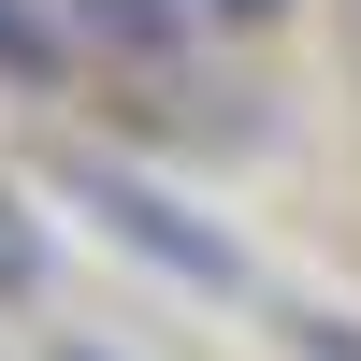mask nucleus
<instances>
[{
  "label": "nucleus",
  "mask_w": 361,
  "mask_h": 361,
  "mask_svg": "<svg viewBox=\"0 0 361 361\" xmlns=\"http://www.w3.org/2000/svg\"><path fill=\"white\" fill-rule=\"evenodd\" d=\"M58 188H73L87 217H102L116 246H130V260H159L173 289H217V304L246 289V246H231V231H202L173 188H145V173H116V159H58Z\"/></svg>",
  "instance_id": "f257e3e1"
},
{
  "label": "nucleus",
  "mask_w": 361,
  "mask_h": 361,
  "mask_svg": "<svg viewBox=\"0 0 361 361\" xmlns=\"http://www.w3.org/2000/svg\"><path fill=\"white\" fill-rule=\"evenodd\" d=\"M102 44H173V0H73Z\"/></svg>",
  "instance_id": "f03ea898"
},
{
  "label": "nucleus",
  "mask_w": 361,
  "mask_h": 361,
  "mask_svg": "<svg viewBox=\"0 0 361 361\" xmlns=\"http://www.w3.org/2000/svg\"><path fill=\"white\" fill-rule=\"evenodd\" d=\"M29 275H44V246H29V217H0V304H29Z\"/></svg>",
  "instance_id": "7ed1b4c3"
},
{
  "label": "nucleus",
  "mask_w": 361,
  "mask_h": 361,
  "mask_svg": "<svg viewBox=\"0 0 361 361\" xmlns=\"http://www.w3.org/2000/svg\"><path fill=\"white\" fill-rule=\"evenodd\" d=\"M0 58H15V73H44V58H58L44 29H29V0H0Z\"/></svg>",
  "instance_id": "20e7f679"
},
{
  "label": "nucleus",
  "mask_w": 361,
  "mask_h": 361,
  "mask_svg": "<svg viewBox=\"0 0 361 361\" xmlns=\"http://www.w3.org/2000/svg\"><path fill=\"white\" fill-rule=\"evenodd\" d=\"M202 15H217V29H260V15H289V0H202Z\"/></svg>",
  "instance_id": "39448f33"
},
{
  "label": "nucleus",
  "mask_w": 361,
  "mask_h": 361,
  "mask_svg": "<svg viewBox=\"0 0 361 361\" xmlns=\"http://www.w3.org/2000/svg\"><path fill=\"white\" fill-rule=\"evenodd\" d=\"M44 361H116V347H87V333H73V347H44Z\"/></svg>",
  "instance_id": "423d86ee"
}]
</instances>
